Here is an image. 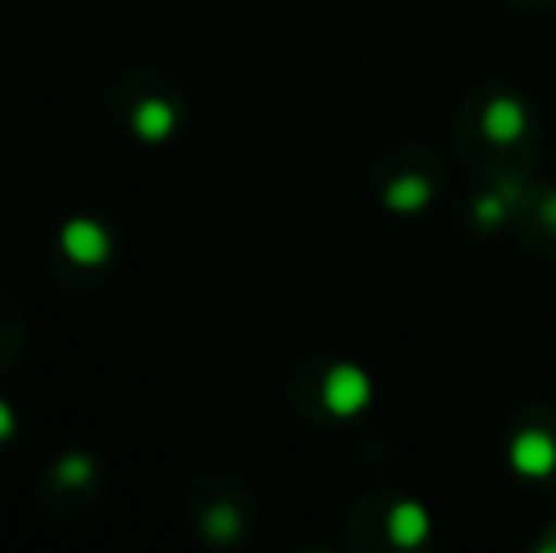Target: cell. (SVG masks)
I'll return each instance as SVG.
<instances>
[{
	"instance_id": "cell-1",
	"label": "cell",
	"mask_w": 556,
	"mask_h": 553,
	"mask_svg": "<svg viewBox=\"0 0 556 553\" xmlns=\"http://www.w3.org/2000/svg\"><path fill=\"white\" fill-rule=\"evenodd\" d=\"M323 402L333 417H356L371 402V379L356 364H337L323 384Z\"/></svg>"
},
{
	"instance_id": "cell-2",
	"label": "cell",
	"mask_w": 556,
	"mask_h": 553,
	"mask_svg": "<svg viewBox=\"0 0 556 553\" xmlns=\"http://www.w3.org/2000/svg\"><path fill=\"white\" fill-rule=\"evenodd\" d=\"M507 463L522 478H549L556 470V440L549 432H542V428H522L511 440V448H507Z\"/></svg>"
},
{
	"instance_id": "cell-3",
	"label": "cell",
	"mask_w": 556,
	"mask_h": 553,
	"mask_svg": "<svg viewBox=\"0 0 556 553\" xmlns=\"http://www.w3.org/2000/svg\"><path fill=\"white\" fill-rule=\"evenodd\" d=\"M61 251L76 262V266H99L111 254V239L96 221H68L61 231Z\"/></svg>"
},
{
	"instance_id": "cell-4",
	"label": "cell",
	"mask_w": 556,
	"mask_h": 553,
	"mask_svg": "<svg viewBox=\"0 0 556 553\" xmlns=\"http://www.w3.org/2000/svg\"><path fill=\"white\" fill-rule=\"evenodd\" d=\"M481 129L492 144H511V140H519L522 134H527V106L511 96L492 99L481 114Z\"/></svg>"
},
{
	"instance_id": "cell-5",
	"label": "cell",
	"mask_w": 556,
	"mask_h": 553,
	"mask_svg": "<svg viewBox=\"0 0 556 553\" xmlns=\"http://www.w3.org/2000/svg\"><path fill=\"white\" fill-rule=\"evenodd\" d=\"M387 535H390V542H394V546L413 550V546H420L428 535H432V516L425 512V504L402 501V504H394V508H390Z\"/></svg>"
},
{
	"instance_id": "cell-6",
	"label": "cell",
	"mask_w": 556,
	"mask_h": 553,
	"mask_svg": "<svg viewBox=\"0 0 556 553\" xmlns=\"http://www.w3.org/2000/svg\"><path fill=\"white\" fill-rule=\"evenodd\" d=\"M432 201V183L425 175H397L387 186V205L394 213H420Z\"/></svg>"
},
{
	"instance_id": "cell-7",
	"label": "cell",
	"mask_w": 556,
	"mask_h": 553,
	"mask_svg": "<svg viewBox=\"0 0 556 553\" xmlns=\"http://www.w3.org/2000/svg\"><path fill=\"white\" fill-rule=\"evenodd\" d=\"M175 129V111L163 99H144V103L132 111V134L140 140H163Z\"/></svg>"
},
{
	"instance_id": "cell-8",
	"label": "cell",
	"mask_w": 556,
	"mask_h": 553,
	"mask_svg": "<svg viewBox=\"0 0 556 553\" xmlns=\"http://www.w3.org/2000/svg\"><path fill=\"white\" fill-rule=\"evenodd\" d=\"M205 535H208V539H216V542L235 539V535H239V512L227 508V504H220V508H213V512L205 516Z\"/></svg>"
},
{
	"instance_id": "cell-9",
	"label": "cell",
	"mask_w": 556,
	"mask_h": 553,
	"mask_svg": "<svg viewBox=\"0 0 556 553\" xmlns=\"http://www.w3.org/2000/svg\"><path fill=\"white\" fill-rule=\"evenodd\" d=\"M91 458L88 455H65L58 463V478L65 481V486H84V481H91Z\"/></svg>"
},
{
	"instance_id": "cell-10",
	"label": "cell",
	"mask_w": 556,
	"mask_h": 553,
	"mask_svg": "<svg viewBox=\"0 0 556 553\" xmlns=\"http://www.w3.org/2000/svg\"><path fill=\"white\" fill-rule=\"evenodd\" d=\"M473 216H477V224H484V228H496V224H504V216H507L504 198H496V193H484V198L473 205Z\"/></svg>"
},
{
	"instance_id": "cell-11",
	"label": "cell",
	"mask_w": 556,
	"mask_h": 553,
	"mask_svg": "<svg viewBox=\"0 0 556 553\" xmlns=\"http://www.w3.org/2000/svg\"><path fill=\"white\" fill-rule=\"evenodd\" d=\"M15 428V417H12V406L8 402H0V440H8Z\"/></svg>"
},
{
	"instance_id": "cell-12",
	"label": "cell",
	"mask_w": 556,
	"mask_h": 553,
	"mask_svg": "<svg viewBox=\"0 0 556 553\" xmlns=\"http://www.w3.org/2000/svg\"><path fill=\"white\" fill-rule=\"evenodd\" d=\"M545 221H549L553 228H556V198H549V201H545Z\"/></svg>"
}]
</instances>
